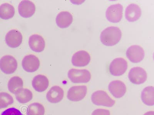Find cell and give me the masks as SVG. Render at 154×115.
Masks as SVG:
<instances>
[{
  "instance_id": "cell-1",
  "label": "cell",
  "mask_w": 154,
  "mask_h": 115,
  "mask_svg": "<svg viewBox=\"0 0 154 115\" xmlns=\"http://www.w3.org/2000/svg\"><path fill=\"white\" fill-rule=\"evenodd\" d=\"M122 37V31L118 27L111 26L106 28L100 35L101 43L106 46H115L119 43Z\"/></svg>"
},
{
  "instance_id": "cell-2",
  "label": "cell",
  "mask_w": 154,
  "mask_h": 115,
  "mask_svg": "<svg viewBox=\"0 0 154 115\" xmlns=\"http://www.w3.org/2000/svg\"><path fill=\"white\" fill-rule=\"evenodd\" d=\"M91 99L94 105L107 107H112L115 104V101L106 92L101 90L93 93L91 95Z\"/></svg>"
},
{
  "instance_id": "cell-3",
  "label": "cell",
  "mask_w": 154,
  "mask_h": 115,
  "mask_svg": "<svg viewBox=\"0 0 154 115\" xmlns=\"http://www.w3.org/2000/svg\"><path fill=\"white\" fill-rule=\"evenodd\" d=\"M68 78L74 83H87L90 81L91 74L86 69H71L69 71Z\"/></svg>"
},
{
  "instance_id": "cell-4",
  "label": "cell",
  "mask_w": 154,
  "mask_h": 115,
  "mask_svg": "<svg viewBox=\"0 0 154 115\" xmlns=\"http://www.w3.org/2000/svg\"><path fill=\"white\" fill-rule=\"evenodd\" d=\"M123 6L120 4L110 5L107 9L106 13L107 20L111 22H119L123 17Z\"/></svg>"
},
{
  "instance_id": "cell-5",
  "label": "cell",
  "mask_w": 154,
  "mask_h": 115,
  "mask_svg": "<svg viewBox=\"0 0 154 115\" xmlns=\"http://www.w3.org/2000/svg\"><path fill=\"white\" fill-rule=\"evenodd\" d=\"M17 68V60L12 56L5 55L0 59V69L6 74L14 73Z\"/></svg>"
},
{
  "instance_id": "cell-6",
  "label": "cell",
  "mask_w": 154,
  "mask_h": 115,
  "mask_svg": "<svg viewBox=\"0 0 154 115\" xmlns=\"http://www.w3.org/2000/svg\"><path fill=\"white\" fill-rule=\"evenodd\" d=\"M127 61L122 58H118L112 60L110 64L109 72L114 76H122L127 70Z\"/></svg>"
},
{
  "instance_id": "cell-7",
  "label": "cell",
  "mask_w": 154,
  "mask_h": 115,
  "mask_svg": "<svg viewBox=\"0 0 154 115\" xmlns=\"http://www.w3.org/2000/svg\"><path fill=\"white\" fill-rule=\"evenodd\" d=\"M128 78L133 84L139 85L146 81L147 73L143 68L135 67L131 68L128 74Z\"/></svg>"
},
{
  "instance_id": "cell-8",
  "label": "cell",
  "mask_w": 154,
  "mask_h": 115,
  "mask_svg": "<svg viewBox=\"0 0 154 115\" xmlns=\"http://www.w3.org/2000/svg\"><path fill=\"white\" fill-rule=\"evenodd\" d=\"M87 93V87L86 86H74L69 90L67 98L70 101L77 102L83 99Z\"/></svg>"
},
{
  "instance_id": "cell-9",
  "label": "cell",
  "mask_w": 154,
  "mask_h": 115,
  "mask_svg": "<svg viewBox=\"0 0 154 115\" xmlns=\"http://www.w3.org/2000/svg\"><path fill=\"white\" fill-rule=\"evenodd\" d=\"M126 55L131 62L139 63L144 58V50L141 46L134 45L128 48Z\"/></svg>"
},
{
  "instance_id": "cell-10",
  "label": "cell",
  "mask_w": 154,
  "mask_h": 115,
  "mask_svg": "<svg viewBox=\"0 0 154 115\" xmlns=\"http://www.w3.org/2000/svg\"><path fill=\"white\" fill-rule=\"evenodd\" d=\"M22 66L26 72H33L38 70L40 66L39 59L36 56L29 55L23 58L22 63Z\"/></svg>"
},
{
  "instance_id": "cell-11",
  "label": "cell",
  "mask_w": 154,
  "mask_h": 115,
  "mask_svg": "<svg viewBox=\"0 0 154 115\" xmlns=\"http://www.w3.org/2000/svg\"><path fill=\"white\" fill-rule=\"evenodd\" d=\"M5 40L7 44L10 47L17 48L22 43L23 35L18 30H12L7 34Z\"/></svg>"
},
{
  "instance_id": "cell-12",
  "label": "cell",
  "mask_w": 154,
  "mask_h": 115,
  "mask_svg": "<svg viewBox=\"0 0 154 115\" xmlns=\"http://www.w3.org/2000/svg\"><path fill=\"white\" fill-rule=\"evenodd\" d=\"M108 90L114 97L119 98L123 97L126 93V87L123 82L119 80H115L109 83Z\"/></svg>"
},
{
  "instance_id": "cell-13",
  "label": "cell",
  "mask_w": 154,
  "mask_h": 115,
  "mask_svg": "<svg viewBox=\"0 0 154 115\" xmlns=\"http://www.w3.org/2000/svg\"><path fill=\"white\" fill-rule=\"evenodd\" d=\"M91 57L89 53L84 50L79 51L72 56V63L76 67H84L88 65L90 62Z\"/></svg>"
},
{
  "instance_id": "cell-14",
  "label": "cell",
  "mask_w": 154,
  "mask_h": 115,
  "mask_svg": "<svg viewBox=\"0 0 154 115\" xmlns=\"http://www.w3.org/2000/svg\"><path fill=\"white\" fill-rule=\"evenodd\" d=\"M18 11L21 17L26 18H29L35 13V5L31 1H22L18 6Z\"/></svg>"
},
{
  "instance_id": "cell-15",
  "label": "cell",
  "mask_w": 154,
  "mask_h": 115,
  "mask_svg": "<svg viewBox=\"0 0 154 115\" xmlns=\"http://www.w3.org/2000/svg\"><path fill=\"white\" fill-rule=\"evenodd\" d=\"M29 44L31 50L36 52H41L45 49V40L42 36L38 34H34L30 37Z\"/></svg>"
},
{
  "instance_id": "cell-16",
  "label": "cell",
  "mask_w": 154,
  "mask_h": 115,
  "mask_svg": "<svg viewBox=\"0 0 154 115\" xmlns=\"http://www.w3.org/2000/svg\"><path fill=\"white\" fill-rule=\"evenodd\" d=\"M64 96V91L60 86H54L48 91L46 98L51 103H57L62 100Z\"/></svg>"
},
{
  "instance_id": "cell-17",
  "label": "cell",
  "mask_w": 154,
  "mask_h": 115,
  "mask_svg": "<svg viewBox=\"0 0 154 115\" xmlns=\"http://www.w3.org/2000/svg\"><path fill=\"white\" fill-rule=\"evenodd\" d=\"M141 8L135 4H131L128 5L125 11V18L130 22L137 21L141 17Z\"/></svg>"
},
{
  "instance_id": "cell-18",
  "label": "cell",
  "mask_w": 154,
  "mask_h": 115,
  "mask_svg": "<svg viewBox=\"0 0 154 115\" xmlns=\"http://www.w3.org/2000/svg\"><path fill=\"white\" fill-rule=\"evenodd\" d=\"M49 85V80L45 75H39L34 77L32 81V86L34 90L38 92L45 91Z\"/></svg>"
},
{
  "instance_id": "cell-19",
  "label": "cell",
  "mask_w": 154,
  "mask_h": 115,
  "mask_svg": "<svg viewBox=\"0 0 154 115\" xmlns=\"http://www.w3.org/2000/svg\"><path fill=\"white\" fill-rule=\"evenodd\" d=\"M73 21V17L70 12L63 11L57 15L56 23L60 28H66L69 26Z\"/></svg>"
},
{
  "instance_id": "cell-20",
  "label": "cell",
  "mask_w": 154,
  "mask_h": 115,
  "mask_svg": "<svg viewBox=\"0 0 154 115\" xmlns=\"http://www.w3.org/2000/svg\"><path fill=\"white\" fill-rule=\"evenodd\" d=\"M154 94L153 86H148L143 89L141 93V99L144 104L148 106H153Z\"/></svg>"
},
{
  "instance_id": "cell-21",
  "label": "cell",
  "mask_w": 154,
  "mask_h": 115,
  "mask_svg": "<svg viewBox=\"0 0 154 115\" xmlns=\"http://www.w3.org/2000/svg\"><path fill=\"white\" fill-rule=\"evenodd\" d=\"M23 79L19 76H15L11 78L8 83V88L11 93L16 94L23 88Z\"/></svg>"
},
{
  "instance_id": "cell-22",
  "label": "cell",
  "mask_w": 154,
  "mask_h": 115,
  "mask_svg": "<svg viewBox=\"0 0 154 115\" xmlns=\"http://www.w3.org/2000/svg\"><path fill=\"white\" fill-rule=\"evenodd\" d=\"M14 8L10 4L4 3L0 5V18L8 20L14 17L15 14Z\"/></svg>"
},
{
  "instance_id": "cell-23",
  "label": "cell",
  "mask_w": 154,
  "mask_h": 115,
  "mask_svg": "<svg viewBox=\"0 0 154 115\" xmlns=\"http://www.w3.org/2000/svg\"><path fill=\"white\" fill-rule=\"evenodd\" d=\"M15 96L19 103L26 104L32 99L33 94L28 89L23 88L15 94Z\"/></svg>"
},
{
  "instance_id": "cell-24",
  "label": "cell",
  "mask_w": 154,
  "mask_h": 115,
  "mask_svg": "<svg viewBox=\"0 0 154 115\" xmlns=\"http://www.w3.org/2000/svg\"><path fill=\"white\" fill-rule=\"evenodd\" d=\"M45 113L43 105L38 102L31 104L27 108V115H44Z\"/></svg>"
},
{
  "instance_id": "cell-25",
  "label": "cell",
  "mask_w": 154,
  "mask_h": 115,
  "mask_svg": "<svg viewBox=\"0 0 154 115\" xmlns=\"http://www.w3.org/2000/svg\"><path fill=\"white\" fill-rule=\"evenodd\" d=\"M13 103L14 99L11 96L6 93H0V109L7 108Z\"/></svg>"
},
{
  "instance_id": "cell-26",
  "label": "cell",
  "mask_w": 154,
  "mask_h": 115,
  "mask_svg": "<svg viewBox=\"0 0 154 115\" xmlns=\"http://www.w3.org/2000/svg\"><path fill=\"white\" fill-rule=\"evenodd\" d=\"M1 115H23L20 111L16 108H9L4 111Z\"/></svg>"
},
{
  "instance_id": "cell-27",
  "label": "cell",
  "mask_w": 154,
  "mask_h": 115,
  "mask_svg": "<svg viewBox=\"0 0 154 115\" xmlns=\"http://www.w3.org/2000/svg\"><path fill=\"white\" fill-rule=\"evenodd\" d=\"M91 115H110V112L106 109H98L95 110Z\"/></svg>"
},
{
  "instance_id": "cell-28",
  "label": "cell",
  "mask_w": 154,
  "mask_h": 115,
  "mask_svg": "<svg viewBox=\"0 0 154 115\" xmlns=\"http://www.w3.org/2000/svg\"><path fill=\"white\" fill-rule=\"evenodd\" d=\"M144 115H154V112L153 111H149L147 112Z\"/></svg>"
}]
</instances>
